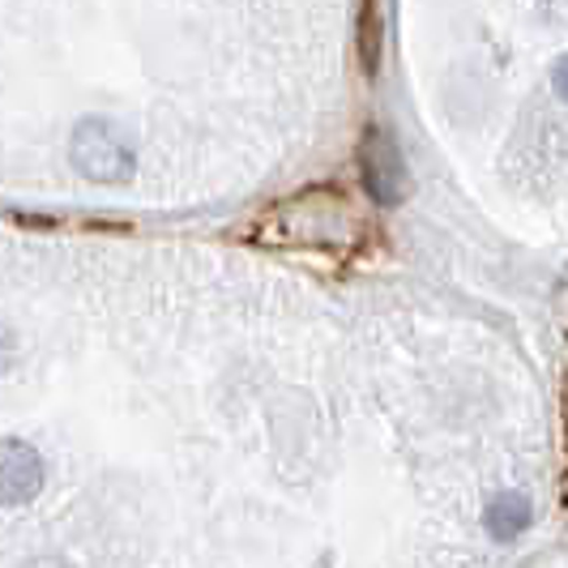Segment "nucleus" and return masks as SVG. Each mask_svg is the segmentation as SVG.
<instances>
[{"mask_svg": "<svg viewBox=\"0 0 568 568\" xmlns=\"http://www.w3.org/2000/svg\"><path fill=\"white\" fill-rule=\"evenodd\" d=\"M27 568H69L64 560H57V556H39V560H30Z\"/></svg>", "mask_w": 568, "mask_h": 568, "instance_id": "nucleus-7", "label": "nucleus"}, {"mask_svg": "<svg viewBox=\"0 0 568 568\" xmlns=\"http://www.w3.org/2000/svg\"><path fill=\"white\" fill-rule=\"evenodd\" d=\"M69 159L73 168L82 171L85 180H99V184H124L133 175V150L120 138V129L108 120H82L73 129V142H69Z\"/></svg>", "mask_w": 568, "mask_h": 568, "instance_id": "nucleus-2", "label": "nucleus"}, {"mask_svg": "<svg viewBox=\"0 0 568 568\" xmlns=\"http://www.w3.org/2000/svg\"><path fill=\"white\" fill-rule=\"evenodd\" d=\"M385 22H381V0H359V60L364 69L376 73L381 69V39H385Z\"/></svg>", "mask_w": 568, "mask_h": 568, "instance_id": "nucleus-6", "label": "nucleus"}, {"mask_svg": "<svg viewBox=\"0 0 568 568\" xmlns=\"http://www.w3.org/2000/svg\"><path fill=\"white\" fill-rule=\"evenodd\" d=\"M359 231V214L351 210V197L342 189H308L300 197L278 201L261 219V240L265 244H325V248H346Z\"/></svg>", "mask_w": 568, "mask_h": 568, "instance_id": "nucleus-1", "label": "nucleus"}, {"mask_svg": "<svg viewBox=\"0 0 568 568\" xmlns=\"http://www.w3.org/2000/svg\"><path fill=\"white\" fill-rule=\"evenodd\" d=\"M530 526V500L521 491H505L487 505V530L491 539H517Z\"/></svg>", "mask_w": 568, "mask_h": 568, "instance_id": "nucleus-5", "label": "nucleus"}, {"mask_svg": "<svg viewBox=\"0 0 568 568\" xmlns=\"http://www.w3.org/2000/svg\"><path fill=\"white\" fill-rule=\"evenodd\" d=\"M43 487V457L27 440H0V505H30Z\"/></svg>", "mask_w": 568, "mask_h": 568, "instance_id": "nucleus-4", "label": "nucleus"}, {"mask_svg": "<svg viewBox=\"0 0 568 568\" xmlns=\"http://www.w3.org/2000/svg\"><path fill=\"white\" fill-rule=\"evenodd\" d=\"M359 171H364V189L381 205H398L406 193V163H402L398 142L385 129H368L359 142Z\"/></svg>", "mask_w": 568, "mask_h": 568, "instance_id": "nucleus-3", "label": "nucleus"}]
</instances>
